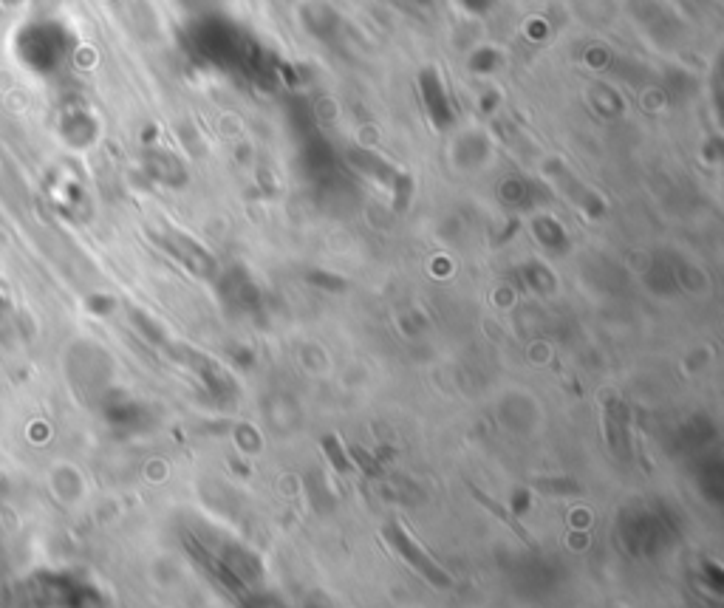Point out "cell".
Listing matches in <instances>:
<instances>
[{"mask_svg":"<svg viewBox=\"0 0 724 608\" xmlns=\"http://www.w3.org/2000/svg\"><path fill=\"white\" fill-rule=\"evenodd\" d=\"M388 538H391V543H394L396 549L405 555V560L413 563V566H416L422 575L428 577V580H433L436 586H447V583H450V577H447L445 572H442V569H439V566H436V563H433V560H430L428 555H425V552H422V549H419V546L408 538V535H405V532H399V529L394 526V529H388Z\"/></svg>","mask_w":724,"mask_h":608,"instance_id":"6da1fadb","label":"cell"}]
</instances>
